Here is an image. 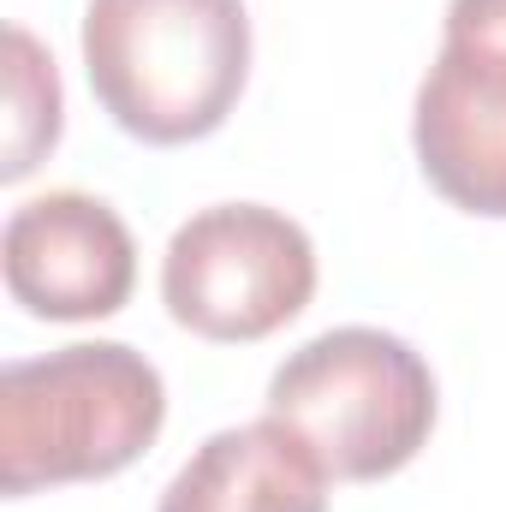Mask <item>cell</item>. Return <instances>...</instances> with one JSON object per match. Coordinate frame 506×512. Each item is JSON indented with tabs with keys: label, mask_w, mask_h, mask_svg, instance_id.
Wrapping results in <instances>:
<instances>
[{
	"label": "cell",
	"mask_w": 506,
	"mask_h": 512,
	"mask_svg": "<svg viewBox=\"0 0 506 512\" xmlns=\"http://www.w3.org/2000/svg\"><path fill=\"white\" fill-rule=\"evenodd\" d=\"M328 465L274 417L209 435L155 512H328Z\"/></svg>",
	"instance_id": "cell-7"
},
{
	"label": "cell",
	"mask_w": 506,
	"mask_h": 512,
	"mask_svg": "<svg viewBox=\"0 0 506 512\" xmlns=\"http://www.w3.org/2000/svg\"><path fill=\"white\" fill-rule=\"evenodd\" d=\"M0 274L12 304L42 322L114 316L137 286L131 227L90 191H42L6 215Z\"/></svg>",
	"instance_id": "cell-5"
},
{
	"label": "cell",
	"mask_w": 506,
	"mask_h": 512,
	"mask_svg": "<svg viewBox=\"0 0 506 512\" xmlns=\"http://www.w3.org/2000/svg\"><path fill=\"white\" fill-rule=\"evenodd\" d=\"M167 423L161 370L120 340L60 346L0 370V489L96 483L143 459Z\"/></svg>",
	"instance_id": "cell-2"
},
{
	"label": "cell",
	"mask_w": 506,
	"mask_h": 512,
	"mask_svg": "<svg viewBox=\"0 0 506 512\" xmlns=\"http://www.w3.org/2000/svg\"><path fill=\"white\" fill-rule=\"evenodd\" d=\"M161 298L179 328L215 346H251L316 298L310 233L268 203L197 209L161 256Z\"/></svg>",
	"instance_id": "cell-4"
},
{
	"label": "cell",
	"mask_w": 506,
	"mask_h": 512,
	"mask_svg": "<svg viewBox=\"0 0 506 512\" xmlns=\"http://www.w3.org/2000/svg\"><path fill=\"white\" fill-rule=\"evenodd\" d=\"M12 48V120H6V167L0 179H24L54 143H60V78L54 60L30 30L6 36Z\"/></svg>",
	"instance_id": "cell-8"
},
{
	"label": "cell",
	"mask_w": 506,
	"mask_h": 512,
	"mask_svg": "<svg viewBox=\"0 0 506 512\" xmlns=\"http://www.w3.org/2000/svg\"><path fill=\"white\" fill-rule=\"evenodd\" d=\"M84 72L137 143H197L227 126L251 78L245 0H90Z\"/></svg>",
	"instance_id": "cell-1"
},
{
	"label": "cell",
	"mask_w": 506,
	"mask_h": 512,
	"mask_svg": "<svg viewBox=\"0 0 506 512\" xmlns=\"http://www.w3.org/2000/svg\"><path fill=\"white\" fill-rule=\"evenodd\" d=\"M411 143L423 179L453 209L506 221V54L441 42L417 84Z\"/></svg>",
	"instance_id": "cell-6"
},
{
	"label": "cell",
	"mask_w": 506,
	"mask_h": 512,
	"mask_svg": "<svg viewBox=\"0 0 506 512\" xmlns=\"http://www.w3.org/2000/svg\"><path fill=\"white\" fill-rule=\"evenodd\" d=\"M268 417L286 423L334 483H376L423 453L435 376L387 328H328L274 370Z\"/></svg>",
	"instance_id": "cell-3"
},
{
	"label": "cell",
	"mask_w": 506,
	"mask_h": 512,
	"mask_svg": "<svg viewBox=\"0 0 506 512\" xmlns=\"http://www.w3.org/2000/svg\"><path fill=\"white\" fill-rule=\"evenodd\" d=\"M441 42H471L506 54V0H447Z\"/></svg>",
	"instance_id": "cell-9"
}]
</instances>
